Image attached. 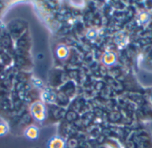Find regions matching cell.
<instances>
[{
    "instance_id": "cell-1",
    "label": "cell",
    "mask_w": 152,
    "mask_h": 148,
    "mask_svg": "<svg viewBox=\"0 0 152 148\" xmlns=\"http://www.w3.org/2000/svg\"><path fill=\"white\" fill-rule=\"evenodd\" d=\"M30 114L32 117L37 121V122H43L46 118V108L43 102L41 101H36L34 102L30 107Z\"/></svg>"
},
{
    "instance_id": "cell-2",
    "label": "cell",
    "mask_w": 152,
    "mask_h": 148,
    "mask_svg": "<svg viewBox=\"0 0 152 148\" xmlns=\"http://www.w3.org/2000/svg\"><path fill=\"white\" fill-rule=\"evenodd\" d=\"M66 143L60 136H53L47 143V148H65Z\"/></svg>"
},
{
    "instance_id": "cell-3",
    "label": "cell",
    "mask_w": 152,
    "mask_h": 148,
    "mask_svg": "<svg viewBox=\"0 0 152 148\" xmlns=\"http://www.w3.org/2000/svg\"><path fill=\"white\" fill-rule=\"evenodd\" d=\"M39 130L37 127L36 126H30V127H28L25 131H24V135L25 137L28 139H30V140H36L38 139L39 137Z\"/></svg>"
},
{
    "instance_id": "cell-4",
    "label": "cell",
    "mask_w": 152,
    "mask_h": 148,
    "mask_svg": "<svg viewBox=\"0 0 152 148\" xmlns=\"http://www.w3.org/2000/svg\"><path fill=\"white\" fill-rule=\"evenodd\" d=\"M69 48L64 44H60L56 48V55L61 59H65L69 56Z\"/></svg>"
},
{
    "instance_id": "cell-5",
    "label": "cell",
    "mask_w": 152,
    "mask_h": 148,
    "mask_svg": "<svg viewBox=\"0 0 152 148\" xmlns=\"http://www.w3.org/2000/svg\"><path fill=\"white\" fill-rule=\"evenodd\" d=\"M41 98H42L43 101H45L46 103H54L55 100H56V96L54 95V93L50 92V91L42 92Z\"/></svg>"
},
{
    "instance_id": "cell-6",
    "label": "cell",
    "mask_w": 152,
    "mask_h": 148,
    "mask_svg": "<svg viewBox=\"0 0 152 148\" xmlns=\"http://www.w3.org/2000/svg\"><path fill=\"white\" fill-rule=\"evenodd\" d=\"M116 60V57L113 53L111 52H107L105 53L103 57V62L107 65H112Z\"/></svg>"
},
{
    "instance_id": "cell-7",
    "label": "cell",
    "mask_w": 152,
    "mask_h": 148,
    "mask_svg": "<svg viewBox=\"0 0 152 148\" xmlns=\"http://www.w3.org/2000/svg\"><path fill=\"white\" fill-rule=\"evenodd\" d=\"M8 131V127L5 123H0V137L4 136Z\"/></svg>"
},
{
    "instance_id": "cell-8",
    "label": "cell",
    "mask_w": 152,
    "mask_h": 148,
    "mask_svg": "<svg viewBox=\"0 0 152 148\" xmlns=\"http://www.w3.org/2000/svg\"><path fill=\"white\" fill-rule=\"evenodd\" d=\"M97 34H96V31L94 30V29H91L87 32V37L90 38V39H94L96 37Z\"/></svg>"
},
{
    "instance_id": "cell-9",
    "label": "cell",
    "mask_w": 152,
    "mask_h": 148,
    "mask_svg": "<svg viewBox=\"0 0 152 148\" xmlns=\"http://www.w3.org/2000/svg\"><path fill=\"white\" fill-rule=\"evenodd\" d=\"M149 14L148 13H142L140 15V21L141 22H147L149 20Z\"/></svg>"
},
{
    "instance_id": "cell-10",
    "label": "cell",
    "mask_w": 152,
    "mask_h": 148,
    "mask_svg": "<svg viewBox=\"0 0 152 148\" xmlns=\"http://www.w3.org/2000/svg\"><path fill=\"white\" fill-rule=\"evenodd\" d=\"M34 80H35V78H34ZM34 84H35L37 87H41V86H43V83H42V81H41V80H39V79H37V78H36V80L34 81Z\"/></svg>"
}]
</instances>
